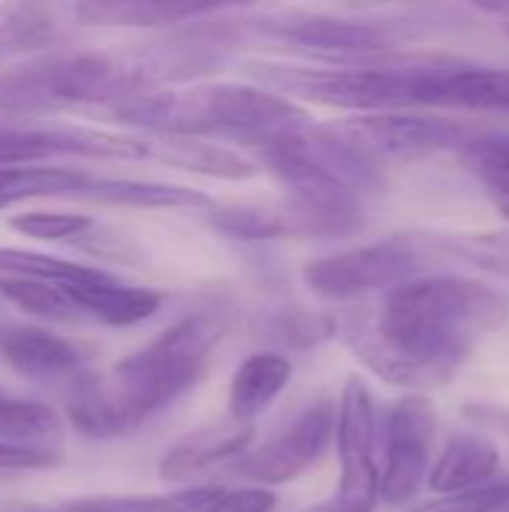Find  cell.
<instances>
[{"instance_id":"18","label":"cell","mask_w":509,"mask_h":512,"mask_svg":"<svg viewBox=\"0 0 509 512\" xmlns=\"http://www.w3.org/2000/svg\"><path fill=\"white\" fill-rule=\"evenodd\" d=\"M0 441L60 453L63 423L51 405L33 402V399H18V396L0 390Z\"/></svg>"},{"instance_id":"38","label":"cell","mask_w":509,"mask_h":512,"mask_svg":"<svg viewBox=\"0 0 509 512\" xmlns=\"http://www.w3.org/2000/svg\"><path fill=\"white\" fill-rule=\"evenodd\" d=\"M0 512H72V510H48V507H33V504H15V507H3Z\"/></svg>"},{"instance_id":"16","label":"cell","mask_w":509,"mask_h":512,"mask_svg":"<svg viewBox=\"0 0 509 512\" xmlns=\"http://www.w3.org/2000/svg\"><path fill=\"white\" fill-rule=\"evenodd\" d=\"M291 372V360L276 351H258L246 357L228 387V417L240 423H255L288 387Z\"/></svg>"},{"instance_id":"1","label":"cell","mask_w":509,"mask_h":512,"mask_svg":"<svg viewBox=\"0 0 509 512\" xmlns=\"http://www.w3.org/2000/svg\"><path fill=\"white\" fill-rule=\"evenodd\" d=\"M509 321L504 291L462 276L408 279L381 303L369 324H351L354 357L384 384L429 393L453 381L471 348Z\"/></svg>"},{"instance_id":"36","label":"cell","mask_w":509,"mask_h":512,"mask_svg":"<svg viewBox=\"0 0 509 512\" xmlns=\"http://www.w3.org/2000/svg\"><path fill=\"white\" fill-rule=\"evenodd\" d=\"M486 180V186H489V195H492V201L498 204V210L509 216V177L507 174H489V177H483Z\"/></svg>"},{"instance_id":"40","label":"cell","mask_w":509,"mask_h":512,"mask_svg":"<svg viewBox=\"0 0 509 512\" xmlns=\"http://www.w3.org/2000/svg\"><path fill=\"white\" fill-rule=\"evenodd\" d=\"M507 33H509V21H507Z\"/></svg>"},{"instance_id":"37","label":"cell","mask_w":509,"mask_h":512,"mask_svg":"<svg viewBox=\"0 0 509 512\" xmlns=\"http://www.w3.org/2000/svg\"><path fill=\"white\" fill-rule=\"evenodd\" d=\"M477 9H483V12H492V15H501V18H507L509 21V0H471Z\"/></svg>"},{"instance_id":"32","label":"cell","mask_w":509,"mask_h":512,"mask_svg":"<svg viewBox=\"0 0 509 512\" xmlns=\"http://www.w3.org/2000/svg\"><path fill=\"white\" fill-rule=\"evenodd\" d=\"M276 492L267 486H246V489H219L201 512H273Z\"/></svg>"},{"instance_id":"17","label":"cell","mask_w":509,"mask_h":512,"mask_svg":"<svg viewBox=\"0 0 509 512\" xmlns=\"http://www.w3.org/2000/svg\"><path fill=\"white\" fill-rule=\"evenodd\" d=\"M426 105L471 111H509L507 69H429Z\"/></svg>"},{"instance_id":"21","label":"cell","mask_w":509,"mask_h":512,"mask_svg":"<svg viewBox=\"0 0 509 512\" xmlns=\"http://www.w3.org/2000/svg\"><path fill=\"white\" fill-rule=\"evenodd\" d=\"M84 198L117 204V207H207V195L171 183H144V180H93L87 177Z\"/></svg>"},{"instance_id":"39","label":"cell","mask_w":509,"mask_h":512,"mask_svg":"<svg viewBox=\"0 0 509 512\" xmlns=\"http://www.w3.org/2000/svg\"><path fill=\"white\" fill-rule=\"evenodd\" d=\"M354 3H384V0H354Z\"/></svg>"},{"instance_id":"30","label":"cell","mask_w":509,"mask_h":512,"mask_svg":"<svg viewBox=\"0 0 509 512\" xmlns=\"http://www.w3.org/2000/svg\"><path fill=\"white\" fill-rule=\"evenodd\" d=\"M414 512H509V480H492L477 489L450 492L438 501H429Z\"/></svg>"},{"instance_id":"41","label":"cell","mask_w":509,"mask_h":512,"mask_svg":"<svg viewBox=\"0 0 509 512\" xmlns=\"http://www.w3.org/2000/svg\"><path fill=\"white\" fill-rule=\"evenodd\" d=\"M0 333H3V327H0Z\"/></svg>"},{"instance_id":"11","label":"cell","mask_w":509,"mask_h":512,"mask_svg":"<svg viewBox=\"0 0 509 512\" xmlns=\"http://www.w3.org/2000/svg\"><path fill=\"white\" fill-rule=\"evenodd\" d=\"M3 360L24 378L39 384H63L66 390L87 375L93 351L42 327H6L0 333Z\"/></svg>"},{"instance_id":"28","label":"cell","mask_w":509,"mask_h":512,"mask_svg":"<svg viewBox=\"0 0 509 512\" xmlns=\"http://www.w3.org/2000/svg\"><path fill=\"white\" fill-rule=\"evenodd\" d=\"M213 225L240 240H273L288 234L285 213H273L264 207H222L213 213Z\"/></svg>"},{"instance_id":"6","label":"cell","mask_w":509,"mask_h":512,"mask_svg":"<svg viewBox=\"0 0 509 512\" xmlns=\"http://www.w3.org/2000/svg\"><path fill=\"white\" fill-rule=\"evenodd\" d=\"M333 438L339 447V486L333 501L318 512H375L381 501L378 414L360 375H351L342 387Z\"/></svg>"},{"instance_id":"34","label":"cell","mask_w":509,"mask_h":512,"mask_svg":"<svg viewBox=\"0 0 509 512\" xmlns=\"http://www.w3.org/2000/svg\"><path fill=\"white\" fill-rule=\"evenodd\" d=\"M468 159L477 165V171L483 177H489V174H507L509 177V135L474 141L468 147Z\"/></svg>"},{"instance_id":"20","label":"cell","mask_w":509,"mask_h":512,"mask_svg":"<svg viewBox=\"0 0 509 512\" xmlns=\"http://www.w3.org/2000/svg\"><path fill=\"white\" fill-rule=\"evenodd\" d=\"M279 33L297 45L306 48H324V51H375L381 48L384 36L369 27V24H354V21H339L327 15H297L279 24Z\"/></svg>"},{"instance_id":"27","label":"cell","mask_w":509,"mask_h":512,"mask_svg":"<svg viewBox=\"0 0 509 512\" xmlns=\"http://www.w3.org/2000/svg\"><path fill=\"white\" fill-rule=\"evenodd\" d=\"M267 330H270V339L279 342L282 348L309 351V348H318V345L330 342L339 333V324L330 315H321V312L291 309V312H279L270 321Z\"/></svg>"},{"instance_id":"15","label":"cell","mask_w":509,"mask_h":512,"mask_svg":"<svg viewBox=\"0 0 509 512\" xmlns=\"http://www.w3.org/2000/svg\"><path fill=\"white\" fill-rule=\"evenodd\" d=\"M501 450L492 435H453L441 459L429 468V486L438 495L486 486L498 477Z\"/></svg>"},{"instance_id":"2","label":"cell","mask_w":509,"mask_h":512,"mask_svg":"<svg viewBox=\"0 0 509 512\" xmlns=\"http://www.w3.org/2000/svg\"><path fill=\"white\" fill-rule=\"evenodd\" d=\"M225 330L228 318L222 312L201 309L123 357L108 375H81L69 387V423L93 441H114L135 432L207 378L210 357Z\"/></svg>"},{"instance_id":"26","label":"cell","mask_w":509,"mask_h":512,"mask_svg":"<svg viewBox=\"0 0 509 512\" xmlns=\"http://www.w3.org/2000/svg\"><path fill=\"white\" fill-rule=\"evenodd\" d=\"M0 273L9 276H33V279H45L54 285H72V282H90L99 279L102 270L75 264V261H63V258H51L42 252H24V249H0Z\"/></svg>"},{"instance_id":"7","label":"cell","mask_w":509,"mask_h":512,"mask_svg":"<svg viewBox=\"0 0 509 512\" xmlns=\"http://www.w3.org/2000/svg\"><path fill=\"white\" fill-rule=\"evenodd\" d=\"M423 267V255L411 240H381L372 246L348 249L309 261L303 279L309 291L327 300H354L372 291L396 288L414 279Z\"/></svg>"},{"instance_id":"23","label":"cell","mask_w":509,"mask_h":512,"mask_svg":"<svg viewBox=\"0 0 509 512\" xmlns=\"http://www.w3.org/2000/svg\"><path fill=\"white\" fill-rule=\"evenodd\" d=\"M219 486H192L168 495H96L66 504L72 512H201Z\"/></svg>"},{"instance_id":"19","label":"cell","mask_w":509,"mask_h":512,"mask_svg":"<svg viewBox=\"0 0 509 512\" xmlns=\"http://www.w3.org/2000/svg\"><path fill=\"white\" fill-rule=\"evenodd\" d=\"M150 156H156L159 162H165L171 168L222 177V180H246L255 174V168L240 153H234L222 144H207L198 135H171L156 150L150 147Z\"/></svg>"},{"instance_id":"3","label":"cell","mask_w":509,"mask_h":512,"mask_svg":"<svg viewBox=\"0 0 509 512\" xmlns=\"http://www.w3.org/2000/svg\"><path fill=\"white\" fill-rule=\"evenodd\" d=\"M114 117L162 135H225L261 147L279 135L309 126V114L294 102L246 87L210 84L177 93H132L114 105Z\"/></svg>"},{"instance_id":"9","label":"cell","mask_w":509,"mask_h":512,"mask_svg":"<svg viewBox=\"0 0 509 512\" xmlns=\"http://www.w3.org/2000/svg\"><path fill=\"white\" fill-rule=\"evenodd\" d=\"M333 129L375 165L423 159V156H432L441 150H456L465 144V126L456 120L393 114V111L354 117Z\"/></svg>"},{"instance_id":"25","label":"cell","mask_w":509,"mask_h":512,"mask_svg":"<svg viewBox=\"0 0 509 512\" xmlns=\"http://www.w3.org/2000/svg\"><path fill=\"white\" fill-rule=\"evenodd\" d=\"M54 36V12L42 0H12L0 6V51L39 48Z\"/></svg>"},{"instance_id":"24","label":"cell","mask_w":509,"mask_h":512,"mask_svg":"<svg viewBox=\"0 0 509 512\" xmlns=\"http://www.w3.org/2000/svg\"><path fill=\"white\" fill-rule=\"evenodd\" d=\"M0 297L12 303L15 309L42 318V321H75L81 318V309L63 294L60 285L33 279V276H9L0 273Z\"/></svg>"},{"instance_id":"13","label":"cell","mask_w":509,"mask_h":512,"mask_svg":"<svg viewBox=\"0 0 509 512\" xmlns=\"http://www.w3.org/2000/svg\"><path fill=\"white\" fill-rule=\"evenodd\" d=\"M249 0H78V18L96 27H159Z\"/></svg>"},{"instance_id":"33","label":"cell","mask_w":509,"mask_h":512,"mask_svg":"<svg viewBox=\"0 0 509 512\" xmlns=\"http://www.w3.org/2000/svg\"><path fill=\"white\" fill-rule=\"evenodd\" d=\"M54 465H60V453L0 441V474H6V471H42V468H54Z\"/></svg>"},{"instance_id":"35","label":"cell","mask_w":509,"mask_h":512,"mask_svg":"<svg viewBox=\"0 0 509 512\" xmlns=\"http://www.w3.org/2000/svg\"><path fill=\"white\" fill-rule=\"evenodd\" d=\"M465 417H468L477 429H483L486 435L509 441L507 408H501V405H468V408H465Z\"/></svg>"},{"instance_id":"8","label":"cell","mask_w":509,"mask_h":512,"mask_svg":"<svg viewBox=\"0 0 509 512\" xmlns=\"http://www.w3.org/2000/svg\"><path fill=\"white\" fill-rule=\"evenodd\" d=\"M438 438V414L429 396L411 393L390 405L384 420L381 501L408 504L429 480L432 450Z\"/></svg>"},{"instance_id":"14","label":"cell","mask_w":509,"mask_h":512,"mask_svg":"<svg viewBox=\"0 0 509 512\" xmlns=\"http://www.w3.org/2000/svg\"><path fill=\"white\" fill-rule=\"evenodd\" d=\"M63 294L81 309V315H93L108 327H132L153 318L162 306V294L150 288L120 285L108 273L90 282L63 285Z\"/></svg>"},{"instance_id":"5","label":"cell","mask_w":509,"mask_h":512,"mask_svg":"<svg viewBox=\"0 0 509 512\" xmlns=\"http://www.w3.org/2000/svg\"><path fill=\"white\" fill-rule=\"evenodd\" d=\"M264 78L285 90L306 93L318 102L363 111H393L426 105L429 69L408 66H360V69H276L261 66Z\"/></svg>"},{"instance_id":"12","label":"cell","mask_w":509,"mask_h":512,"mask_svg":"<svg viewBox=\"0 0 509 512\" xmlns=\"http://www.w3.org/2000/svg\"><path fill=\"white\" fill-rule=\"evenodd\" d=\"M252 435V423H240L234 417L201 426L165 450L159 459V480L168 486H186L222 465H234L249 450Z\"/></svg>"},{"instance_id":"31","label":"cell","mask_w":509,"mask_h":512,"mask_svg":"<svg viewBox=\"0 0 509 512\" xmlns=\"http://www.w3.org/2000/svg\"><path fill=\"white\" fill-rule=\"evenodd\" d=\"M12 231L36 237V240H66L78 237L90 228L87 216L78 213H54V210H27L9 219Z\"/></svg>"},{"instance_id":"10","label":"cell","mask_w":509,"mask_h":512,"mask_svg":"<svg viewBox=\"0 0 509 512\" xmlns=\"http://www.w3.org/2000/svg\"><path fill=\"white\" fill-rule=\"evenodd\" d=\"M336 432V402L315 399L285 432H279L267 447L243 453L234 462V474L255 486H282L303 477L330 447Z\"/></svg>"},{"instance_id":"4","label":"cell","mask_w":509,"mask_h":512,"mask_svg":"<svg viewBox=\"0 0 509 512\" xmlns=\"http://www.w3.org/2000/svg\"><path fill=\"white\" fill-rule=\"evenodd\" d=\"M144 66L114 54H39L0 72V108L42 114L84 102H120L144 87Z\"/></svg>"},{"instance_id":"22","label":"cell","mask_w":509,"mask_h":512,"mask_svg":"<svg viewBox=\"0 0 509 512\" xmlns=\"http://www.w3.org/2000/svg\"><path fill=\"white\" fill-rule=\"evenodd\" d=\"M87 174L69 168H45L36 162L0 165V210L42 195H78Z\"/></svg>"},{"instance_id":"29","label":"cell","mask_w":509,"mask_h":512,"mask_svg":"<svg viewBox=\"0 0 509 512\" xmlns=\"http://www.w3.org/2000/svg\"><path fill=\"white\" fill-rule=\"evenodd\" d=\"M444 249H450L456 258L509 279V231H489V234H471V237H450L444 240Z\"/></svg>"}]
</instances>
